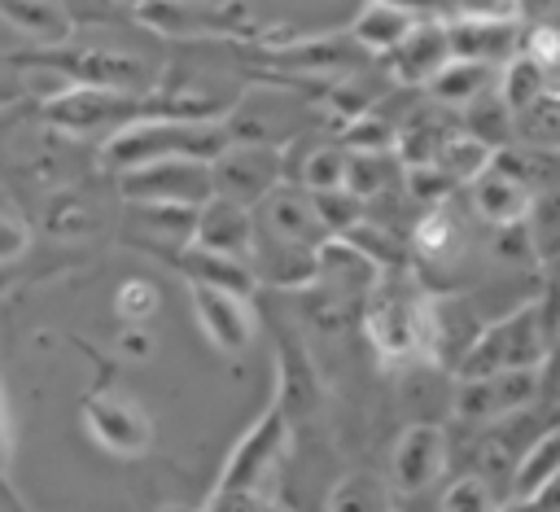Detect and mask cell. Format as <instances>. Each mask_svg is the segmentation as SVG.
<instances>
[{
  "mask_svg": "<svg viewBox=\"0 0 560 512\" xmlns=\"http://www.w3.org/2000/svg\"><path fill=\"white\" fill-rule=\"evenodd\" d=\"M223 114H153V118H136L122 131H114L109 140H101V166L122 175L131 166L166 162V158L214 162L232 144V131H228Z\"/></svg>",
  "mask_w": 560,
  "mask_h": 512,
  "instance_id": "obj_1",
  "label": "cell"
},
{
  "mask_svg": "<svg viewBox=\"0 0 560 512\" xmlns=\"http://www.w3.org/2000/svg\"><path fill=\"white\" fill-rule=\"evenodd\" d=\"M363 328L381 354V363L398 368L411 359H429V337H433V293L402 267V271H381V280L368 293V315Z\"/></svg>",
  "mask_w": 560,
  "mask_h": 512,
  "instance_id": "obj_2",
  "label": "cell"
},
{
  "mask_svg": "<svg viewBox=\"0 0 560 512\" xmlns=\"http://www.w3.org/2000/svg\"><path fill=\"white\" fill-rule=\"evenodd\" d=\"M153 114H210V109H192V105H158L153 96L140 92H122V88H96V83H66L61 92H52L44 101V123L61 136H101L109 140L114 131H122L136 118H153Z\"/></svg>",
  "mask_w": 560,
  "mask_h": 512,
  "instance_id": "obj_3",
  "label": "cell"
},
{
  "mask_svg": "<svg viewBox=\"0 0 560 512\" xmlns=\"http://www.w3.org/2000/svg\"><path fill=\"white\" fill-rule=\"evenodd\" d=\"M547 346H551V328L542 319V302L534 298V302H521V306L486 319L451 376L477 381V376H494V372H512V368H542Z\"/></svg>",
  "mask_w": 560,
  "mask_h": 512,
  "instance_id": "obj_4",
  "label": "cell"
},
{
  "mask_svg": "<svg viewBox=\"0 0 560 512\" xmlns=\"http://www.w3.org/2000/svg\"><path fill=\"white\" fill-rule=\"evenodd\" d=\"M289 451V411L280 403V394H271V403L258 411V420L236 438V446L228 451L223 468H219V481L223 490H254L262 494L267 477L280 468Z\"/></svg>",
  "mask_w": 560,
  "mask_h": 512,
  "instance_id": "obj_5",
  "label": "cell"
},
{
  "mask_svg": "<svg viewBox=\"0 0 560 512\" xmlns=\"http://www.w3.org/2000/svg\"><path fill=\"white\" fill-rule=\"evenodd\" d=\"M122 201H166V206H206L214 197L210 162L192 158H166V162H144L118 175Z\"/></svg>",
  "mask_w": 560,
  "mask_h": 512,
  "instance_id": "obj_6",
  "label": "cell"
},
{
  "mask_svg": "<svg viewBox=\"0 0 560 512\" xmlns=\"http://www.w3.org/2000/svg\"><path fill=\"white\" fill-rule=\"evenodd\" d=\"M210 179H214V193H219V197H232V201H241V206H258V201L284 179V149L232 140V144L210 162Z\"/></svg>",
  "mask_w": 560,
  "mask_h": 512,
  "instance_id": "obj_7",
  "label": "cell"
},
{
  "mask_svg": "<svg viewBox=\"0 0 560 512\" xmlns=\"http://www.w3.org/2000/svg\"><path fill=\"white\" fill-rule=\"evenodd\" d=\"M83 416V429L92 433V442L109 455H122V459H136L149 451L153 442V424L144 416L140 403H131L127 394H114V389H96L83 398L79 407Z\"/></svg>",
  "mask_w": 560,
  "mask_h": 512,
  "instance_id": "obj_8",
  "label": "cell"
},
{
  "mask_svg": "<svg viewBox=\"0 0 560 512\" xmlns=\"http://www.w3.org/2000/svg\"><path fill=\"white\" fill-rule=\"evenodd\" d=\"M232 140L245 144H276L284 149L289 140H298L311 123V109H302V101L284 96V92H254L241 105H228L223 114Z\"/></svg>",
  "mask_w": 560,
  "mask_h": 512,
  "instance_id": "obj_9",
  "label": "cell"
},
{
  "mask_svg": "<svg viewBox=\"0 0 560 512\" xmlns=\"http://www.w3.org/2000/svg\"><path fill=\"white\" fill-rule=\"evenodd\" d=\"M446 459H451V442H446V429L438 420H411L398 442H394V455H389V486L398 494H424L442 473H446Z\"/></svg>",
  "mask_w": 560,
  "mask_h": 512,
  "instance_id": "obj_10",
  "label": "cell"
},
{
  "mask_svg": "<svg viewBox=\"0 0 560 512\" xmlns=\"http://www.w3.org/2000/svg\"><path fill=\"white\" fill-rule=\"evenodd\" d=\"M254 219H258V232H271L280 241H293V245H306V249H319L324 241H332L328 223L315 210V193H306L293 179H280L254 206Z\"/></svg>",
  "mask_w": 560,
  "mask_h": 512,
  "instance_id": "obj_11",
  "label": "cell"
},
{
  "mask_svg": "<svg viewBox=\"0 0 560 512\" xmlns=\"http://www.w3.org/2000/svg\"><path fill=\"white\" fill-rule=\"evenodd\" d=\"M44 66L57 70L70 83H96V88H122V92H140L144 88V61L131 53H114V48H57L44 53Z\"/></svg>",
  "mask_w": 560,
  "mask_h": 512,
  "instance_id": "obj_12",
  "label": "cell"
},
{
  "mask_svg": "<svg viewBox=\"0 0 560 512\" xmlns=\"http://www.w3.org/2000/svg\"><path fill=\"white\" fill-rule=\"evenodd\" d=\"M455 53H451V26H446V18H416V26L398 39V48L389 53V79L398 83V88H420L424 92V83L451 61Z\"/></svg>",
  "mask_w": 560,
  "mask_h": 512,
  "instance_id": "obj_13",
  "label": "cell"
},
{
  "mask_svg": "<svg viewBox=\"0 0 560 512\" xmlns=\"http://www.w3.org/2000/svg\"><path fill=\"white\" fill-rule=\"evenodd\" d=\"M188 298H192V315H197V324L214 350L241 354L254 341L249 298H241L232 289H210V284H188Z\"/></svg>",
  "mask_w": 560,
  "mask_h": 512,
  "instance_id": "obj_14",
  "label": "cell"
},
{
  "mask_svg": "<svg viewBox=\"0 0 560 512\" xmlns=\"http://www.w3.org/2000/svg\"><path fill=\"white\" fill-rule=\"evenodd\" d=\"M254 236H258V219H254V206H241V201H232V197H219V193H214L206 206H197L192 245H201V249H214V254H232V258H245V263H249Z\"/></svg>",
  "mask_w": 560,
  "mask_h": 512,
  "instance_id": "obj_15",
  "label": "cell"
},
{
  "mask_svg": "<svg viewBox=\"0 0 560 512\" xmlns=\"http://www.w3.org/2000/svg\"><path fill=\"white\" fill-rule=\"evenodd\" d=\"M451 53L486 66H503L521 53V18H446Z\"/></svg>",
  "mask_w": 560,
  "mask_h": 512,
  "instance_id": "obj_16",
  "label": "cell"
},
{
  "mask_svg": "<svg viewBox=\"0 0 560 512\" xmlns=\"http://www.w3.org/2000/svg\"><path fill=\"white\" fill-rule=\"evenodd\" d=\"M249 267H254V280L258 284L302 289V284H311L319 276V249H306V245L280 241L271 232H258L254 236V249H249Z\"/></svg>",
  "mask_w": 560,
  "mask_h": 512,
  "instance_id": "obj_17",
  "label": "cell"
},
{
  "mask_svg": "<svg viewBox=\"0 0 560 512\" xmlns=\"http://www.w3.org/2000/svg\"><path fill=\"white\" fill-rule=\"evenodd\" d=\"M166 258H171V263L184 271V280H188V284L232 289V293H241V298H254V289H258V280H254V267H249L245 258H232V254H214V249H201V245H192V241L175 245Z\"/></svg>",
  "mask_w": 560,
  "mask_h": 512,
  "instance_id": "obj_18",
  "label": "cell"
},
{
  "mask_svg": "<svg viewBox=\"0 0 560 512\" xmlns=\"http://www.w3.org/2000/svg\"><path fill=\"white\" fill-rule=\"evenodd\" d=\"M556 481H560V424H551L534 442H525V451L516 455V468L508 477V503H529Z\"/></svg>",
  "mask_w": 560,
  "mask_h": 512,
  "instance_id": "obj_19",
  "label": "cell"
},
{
  "mask_svg": "<svg viewBox=\"0 0 560 512\" xmlns=\"http://www.w3.org/2000/svg\"><path fill=\"white\" fill-rule=\"evenodd\" d=\"M468 197H472V210L490 223V228H508V223H525L529 214V188L512 175H503L494 162L490 171H481L472 184H468Z\"/></svg>",
  "mask_w": 560,
  "mask_h": 512,
  "instance_id": "obj_20",
  "label": "cell"
},
{
  "mask_svg": "<svg viewBox=\"0 0 560 512\" xmlns=\"http://www.w3.org/2000/svg\"><path fill=\"white\" fill-rule=\"evenodd\" d=\"M416 26V13L389 0H368L354 18H350V44L372 53V57H389L398 48V39Z\"/></svg>",
  "mask_w": 560,
  "mask_h": 512,
  "instance_id": "obj_21",
  "label": "cell"
},
{
  "mask_svg": "<svg viewBox=\"0 0 560 512\" xmlns=\"http://www.w3.org/2000/svg\"><path fill=\"white\" fill-rule=\"evenodd\" d=\"M499 83V66H486V61H468V57H451L429 83H424V96L442 109H464L468 101H477L481 92H490Z\"/></svg>",
  "mask_w": 560,
  "mask_h": 512,
  "instance_id": "obj_22",
  "label": "cell"
},
{
  "mask_svg": "<svg viewBox=\"0 0 560 512\" xmlns=\"http://www.w3.org/2000/svg\"><path fill=\"white\" fill-rule=\"evenodd\" d=\"M0 22L35 44H66L74 22L57 0H0Z\"/></svg>",
  "mask_w": 560,
  "mask_h": 512,
  "instance_id": "obj_23",
  "label": "cell"
},
{
  "mask_svg": "<svg viewBox=\"0 0 560 512\" xmlns=\"http://www.w3.org/2000/svg\"><path fill=\"white\" fill-rule=\"evenodd\" d=\"M315 280H328V284H337L341 293L368 298L372 284L381 280V267H376L368 254H359L350 241L332 236V241L319 245V276H315Z\"/></svg>",
  "mask_w": 560,
  "mask_h": 512,
  "instance_id": "obj_24",
  "label": "cell"
},
{
  "mask_svg": "<svg viewBox=\"0 0 560 512\" xmlns=\"http://www.w3.org/2000/svg\"><path fill=\"white\" fill-rule=\"evenodd\" d=\"M455 123H459L468 136L486 140L494 153H499L503 144H516V114H512V105L499 96V88H490V92H481L477 101H468L464 109H455Z\"/></svg>",
  "mask_w": 560,
  "mask_h": 512,
  "instance_id": "obj_25",
  "label": "cell"
},
{
  "mask_svg": "<svg viewBox=\"0 0 560 512\" xmlns=\"http://www.w3.org/2000/svg\"><path fill=\"white\" fill-rule=\"evenodd\" d=\"M525 232H529V249L534 263L556 267L560 263V179L538 184L529 193V214H525Z\"/></svg>",
  "mask_w": 560,
  "mask_h": 512,
  "instance_id": "obj_26",
  "label": "cell"
},
{
  "mask_svg": "<svg viewBox=\"0 0 560 512\" xmlns=\"http://www.w3.org/2000/svg\"><path fill=\"white\" fill-rule=\"evenodd\" d=\"M402 184V162L394 149H381V153H350L346 149V193H354L363 206L376 201L381 193L398 188Z\"/></svg>",
  "mask_w": 560,
  "mask_h": 512,
  "instance_id": "obj_27",
  "label": "cell"
},
{
  "mask_svg": "<svg viewBox=\"0 0 560 512\" xmlns=\"http://www.w3.org/2000/svg\"><path fill=\"white\" fill-rule=\"evenodd\" d=\"M324 512H394V486L368 468H354L328 490Z\"/></svg>",
  "mask_w": 560,
  "mask_h": 512,
  "instance_id": "obj_28",
  "label": "cell"
},
{
  "mask_svg": "<svg viewBox=\"0 0 560 512\" xmlns=\"http://www.w3.org/2000/svg\"><path fill=\"white\" fill-rule=\"evenodd\" d=\"M490 162H494V149L486 140H477V136H468L459 123L446 131V140H442V149L433 158V166H442L455 184H472L481 171H490Z\"/></svg>",
  "mask_w": 560,
  "mask_h": 512,
  "instance_id": "obj_29",
  "label": "cell"
},
{
  "mask_svg": "<svg viewBox=\"0 0 560 512\" xmlns=\"http://www.w3.org/2000/svg\"><path fill=\"white\" fill-rule=\"evenodd\" d=\"M293 184H302L306 193H328L346 184V144H302V162L289 166Z\"/></svg>",
  "mask_w": 560,
  "mask_h": 512,
  "instance_id": "obj_30",
  "label": "cell"
},
{
  "mask_svg": "<svg viewBox=\"0 0 560 512\" xmlns=\"http://www.w3.org/2000/svg\"><path fill=\"white\" fill-rule=\"evenodd\" d=\"M411 245H416V258L420 263H442L455 254L459 245V219L455 210L442 201V206H429L420 219H416V232H411Z\"/></svg>",
  "mask_w": 560,
  "mask_h": 512,
  "instance_id": "obj_31",
  "label": "cell"
},
{
  "mask_svg": "<svg viewBox=\"0 0 560 512\" xmlns=\"http://www.w3.org/2000/svg\"><path fill=\"white\" fill-rule=\"evenodd\" d=\"M341 241H350L359 254H368L381 271H402L407 263H411V254H407V245L385 228V223H376V219H359V223H350L346 232H341Z\"/></svg>",
  "mask_w": 560,
  "mask_h": 512,
  "instance_id": "obj_32",
  "label": "cell"
},
{
  "mask_svg": "<svg viewBox=\"0 0 560 512\" xmlns=\"http://www.w3.org/2000/svg\"><path fill=\"white\" fill-rule=\"evenodd\" d=\"M499 96L512 105V114H521V109H529L547 88H551V74L538 66V61H529L525 53H516L512 61H503L499 66Z\"/></svg>",
  "mask_w": 560,
  "mask_h": 512,
  "instance_id": "obj_33",
  "label": "cell"
},
{
  "mask_svg": "<svg viewBox=\"0 0 560 512\" xmlns=\"http://www.w3.org/2000/svg\"><path fill=\"white\" fill-rule=\"evenodd\" d=\"M516 140L560 153V88H547L529 109L516 114Z\"/></svg>",
  "mask_w": 560,
  "mask_h": 512,
  "instance_id": "obj_34",
  "label": "cell"
},
{
  "mask_svg": "<svg viewBox=\"0 0 560 512\" xmlns=\"http://www.w3.org/2000/svg\"><path fill=\"white\" fill-rule=\"evenodd\" d=\"M394 136H398V123L385 118L381 109H368L359 118H350L341 127V144L350 153H381V149H394Z\"/></svg>",
  "mask_w": 560,
  "mask_h": 512,
  "instance_id": "obj_35",
  "label": "cell"
},
{
  "mask_svg": "<svg viewBox=\"0 0 560 512\" xmlns=\"http://www.w3.org/2000/svg\"><path fill=\"white\" fill-rule=\"evenodd\" d=\"M499 508H503V503L490 494V481L477 477V473L455 477V481L442 490V503H438V512H499Z\"/></svg>",
  "mask_w": 560,
  "mask_h": 512,
  "instance_id": "obj_36",
  "label": "cell"
},
{
  "mask_svg": "<svg viewBox=\"0 0 560 512\" xmlns=\"http://www.w3.org/2000/svg\"><path fill=\"white\" fill-rule=\"evenodd\" d=\"M402 188L411 193V201L416 206H442V201H451V193L459 188L442 166H433V162H424V166H402Z\"/></svg>",
  "mask_w": 560,
  "mask_h": 512,
  "instance_id": "obj_37",
  "label": "cell"
},
{
  "mask_svg": "<svg viewBox=\"0 0 560 512\" xmlns=\"http://www.w3.org/2000/svg\"><path fill=\"white\" fill-rule=\"evenodd\" d=\"M158 302H162V293H158L153 280H127L114 293V311H118L122 324H149V315L158 311Z\"/></svg>",
  "mask_w": 560,
  "mask_h": 512,
  "instance_id": "obj_38",
  "label": "cell"
},
{
  "mask_svg": "<svg viewBox=\"0 0 560 512\" xmlns=\"http://www.w3.org/2000/svg\"><path fill=\"white\" fill-rule=\"evenodd\" d=\"M315 210H319V219L328 223V232H332V236H341L350 223H359V219H363V201H359L354 193H346V188L315 193Z\"/></svg>",
  "mask_w": 560,
  "mask_h": 512,
  "instance_id": "obj_39",
  "label": "cell"
},
{
  "mask_svg": "<svg viewBox=\"0 0 560 512\" xmlns=\"http://www.w3.org/2000/svg\"><path fill=\"white\" fill-rule=\"evenodd\" d=\"M521 53H525L529 61H538L547 74H556V70H560V26H551V22H534V26H525V35H521Z\"/></svg>",
  "mask_w": 560,
  "mask_h": 512,
  "instance_id": "obj_40",
  "label": "cell"
},
{
  "mask_svg": "<svg viewBox=\"0 0 560 512\" xmlns=\"http://www.w3.org/2000/svg\"><path fill=\"white\" fill-rule=\"evenodd\" d=\"M442 18H521V0H442Z\"/></svg>",
  "mask_w": 560,
  "mask_h": 512,
  "instance_id": "obj_41",
  "label": "cell"
},
{
  "mask_svg": "<svg viewBox=\"0 0 560 512\" xmlns=\"http://www.w3.org/2000/svg\"><path fill=\"white\" fill-rule=\"evenodd\" d=\"M201 512H262V494H254V490H223V486H214Z\"/></svg>",
  "mask_w": 560,
  "mask_h": 512,
  "instance_id": "obj_42",
  "label": "cell"
},
{
  "mask_svg": "<svg viewBox=\"0 0 560 512\" xmlns=\"http://www.w3.org/2000/svg\"><path fill=\"white\" fill-rule=\"evenodd\" d=\"M26 241H31L26 223L13 219V214H0V263H13V258L26 249Z\"/></svg>",
  "mask_w": 560,
  "mask_h": 512,
  "instance_id": "obj_43",
  "label": "cell"
},
{
  "mask_svg": "<svg viewBox=\"0 0 560 512\" xmlns=\"http://www.w3.org/2000/svg\"><path fill=\"white\" fill-rule=\"evenodd\" d=\"M79 228H88V214H83V206H74V201L48 206V232H57V236H74Z\"/></svg>",
  "mask_w": 560,
  "mask_h": 512,
  "instance_id": "obj_44",
  "label": "cell"
},
{
  "mask_svg": "<svg viewBox=\"0 0 560 512\" xmlns=\"http://www.w3.org/2000/svg\"><path fill=\"white\" fill-rule=\"evenodd\" d=\"M118 350H122L127 359H149V354H153V337H149V328H144V324H122V333H118Z\"/></svg>",
  "mask_w": 560,
  "mask_h": 512,
  "instance_id": "obj_45",
  "label": "cell"
},
{
  "mask_svg": "<svg viewBox=\"0 0 560 512\" xmlns=\"http://www.w3.org/2000/svg\"><path fill=\"white\" fill-rule=\"evenodd\" d=\"M542 398H560V324H556L547 359H542Z\"/></svg>",
  "mask_w": 560,
  "mask_h": 512,
  "instance_id": "obj_46",
  "label": "cell"
},
{
  "mask_svg": "<svg viewBox=\"0 0 560 512\" xmlns=\"http://www.w3.org/2000/svg\"><path fill=\"white\" fill-rule=\"evenodd\" d=\"M13 455V433H9V411H4V394H0V473L9 468Z\"/></svg>",
  "mask_w": 560,
  "mask_h": 512,
  "instance_id": "obj_47",
  "label": "cell"
},
{
  "mask_svg": "<svg viewBox=\"0 0 560 512\" xmlns=\"http://www.w3.org/2000/svg\"><path fill=\"white\" fill-rule=\"evenodd\" d=\"M389 4H402L416 18H442V0H389Z\"/></svg>",
  "mask_w": 560,
  "mask_h": 512,
  "instance_id": "obj_48",
  "label": "cell"
},
{
  "mask_svg": "<svg viewBox=\"0 0 560 512\" xmlns=\"http://www.w3.org/2000/svg\"><path fill=\"white\" fill-rule=\"evenodd\" d=\"M158 512H197V508H184V503H166V508H158Z\"/></svg>",
  "mask_w": 560,
  "mask_h": 512,
  "instance_id": "obj_49",
  "label": "cell"
},
{
  "mask_svg": "<svg viewBox=\"0 0 560 512\" xmlns=\"http://www.w3.org/2000/svg\"><path fill=\"white\" fill-rule=\"evenodd\" d=\"M114 4H131V9H140V4H144V0H114Z\"/></svg>",
  "mask_w": 560,
  "mask_h": 512,
  "instance_id": "obj_50",
  "label": "cell"
}]
</instances>
